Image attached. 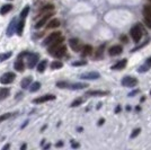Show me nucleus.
Wrapping results in <instances>:
<instances>
[{
    "mask_svg": "<svg viewBox=\"0 0 151 150\" xmlns=\"http://www.w3.org/2000/svg\"><path fill=\"white\" fill-rule=\"evenodd\" d=\"M65 52H67V48L61 44V45H58L55 48H52V49H49V53H50L52 56H54V58H57V59H60V58H62L64 54H65Z\"/></svg>",
    "mask_w": 151,
    "mask_h": 150,
    "instance_id": "1",
    "label": "nucleus"
},
{
    "mask_svg": "<svg viewBox=\"0 0 151 150\" xmlns=\"http://www.w3.org/2000/svg\"><path fill=\"white\" fill-rule=\"evenodd\" d=\"M130 33H131V36H132L133 41L135 43H139L141 38H142V30L140 28V26L139 25L133 26L132 28H131V31H130Z\"/></svg>",
    "mask_w": 151,
    "mask_h": 150,
    "instance_id": "2",
    "label": "nucleus"
},
{
    "mask_svg": "<svg viewBox=\"0 0 151 150\" xmlns=\"http://www.w3.org/2000/svg\"><path fill=\"white\" fill-rule=\"evenodd\" d=\"M15 78H16V75L14 72H6L0 77V82L2 85H8V84H12L15 80Z\"/></svg>",
    "mask_w": 151,
    "mask_h": 150,
    "instance_id": "3",
    "label": "nucleus"
},
{
    "mask_svg": "<svg viewBox=\"0 0 151 150\" xmlns=\"http://www.w3.org/2000/svg\"><path fill=\"white\" fill-rule=\"evenodd\" d=\"M122 85L124 86V87H135L137 85H138V80L134 78V77H131V76H126L123 78V80H122Z\"/></svg>",
    "mask_w": 151,
    "mask_h": 150,
    "instance_id": "4",
    "label": "nucleus"
},
{
    "mask_svg": "<svg viewBox=\"0 0 151 150\" xmlns=\"http://www.w3.org/2000/svg\"><path fill=\"white\" fill-rule=\"evenodd\" d=\"M61 38V32H53V33H51L50 35L47 36V38L44 40V45H50L52 44L54 41H57L58 38Z\"/></svg>",
    "mask_w": 151,
    "mask_h": 150,
    "instance_id": "5",
    "label": "nucleus"
},
{
    "mask_svg": "<svg viewBox=\"0 0 151 150\" xmlns=\"http://www.w3.org/2000/svg\"><path fill=\"white\" fill-rule=\"evenodd\" d=\"M52 16H53V12H50V13L45 14L44 16L35 24V28H41V27H43L45 24H47V23H49V19H50Z\"/></svg>",
    "mask_w": 151,
    "mask_h": 150,
    "instance_id": "6",
    "label": "nucleus"
},
{
    "mask_svg": "<svg viewBox=\"0 0 151 150\" xmlns=\"http://www.w3.org/2000/svg\"><path fill=\"white\" fill-rule=\"evenodd\" d=\"M101 77V75L97 72V71H90V72H86V74H82L80 76L81 79H86V80H93V79H98Z\"/></svg>",
    "mask_w": 151,
    "mask_h": 150,
    "instance_id": "7",
    "label": "nucleus"
},
{
    "mask_svg": "<svg viewBox=\"0 0 151 150\" xmlns=\"http://www.w3.org/2000/svg\"><path fill=\"white\" fill-rule=\"evenodd\" d=\"M55 100V96L54 95H44V96H41L38 98H35L33 100L35 104H41V103H45V102H49V100Z\"/></svg>",
    "mask_w": 151,
    "mask_h": 150,
    "instance_id": "8",
    "label": "nucleus"
},
{
    "mask_svg": "<svg viewBox=\"0 0 151 150\" xmlns=\"http://www.w3.org/2000/svg\"><path fill=\"white\" fill-rule=\"evenodd\" d=\"M38 54L36 53H31V54H28V67L29 68H34L35 67V64L37 63L38 61Z\"/></svg>",
    "mask_w": 151,
    "mask_h": 150,
    "instance_id": "9",
    "label": "nucleus"
},
{
    "mask_svg": "<svg viewBox=\"0 0 151 150\" xmlns=\"http://www.w3.org/2000/svg\"><path fill=\"white\" fill-rule=\"evenodd\" d=\"M123 52V49H122V46L121 45H114L112 48H109V50H108V53H109V56H119Z\"/></svg>",
    "mask_w": 151,
    "mask_h": 150,
    "instance_id": "10",
    "label": "nucleus"
},
{
    "mask_svg": "<svg viewBox=\"0 0 151 150\" xmlns=\"http://www.w3.org/2000/svg\"><path fill=\"white\" fill-rule=\"evenodd\" d=\"M69 44H70V46H71V49L73 51H80L82 48L80 41H79V40H76V38H71L69 41Z\"/></svg>",
    "mask_w": 151,
    "mask_h": 150,
    "instance_id": "11",
    "label": "nucleus"
},
{
    "mask_svg": "<svg viewBox=\"0 0 151 150\" xmlns=\"http://www.w3.org/2000/svg\"><path fill=\"white\" fill-rule=\"evenodd\" d=\"M126 63H127V61H126V59H123V60H121V61H119L117 63H115L113 67L111 69H113V70H122V69L125 68Z\"/></svg>",
    "mask_w": 151,
    "mask_h": 150,
    "instance_id": "12",
    "label": "nucleus"
},
{
    "mask_svg": "<svg viewBox=\"0 0 151 150\" xmlns=\"http://www.w3.org/2000/svg\"><path fill=\"white\" fill-rule=\"evenodd\" d=\"M86 95L88 96H105L108 95V92H103V90H88Z\"/></svg>",
    "mask_w": 151,
    "mask_h": 150,
    "instance_id": "13",
    "label": "nucleus"
},
{
    "mask_svg": "<svg viewBox=\"0 0 151 150\" xmlns=\"http://www.w3.org/2000/svg\"><path fill=\"white\" fill-rule=\"evenodd\" d=\"M93 48L90 46V45H82V48H81V54L83 56H90L91 53H93Z\"/></svg>",
    "mask_w": 151,
    "mask_h": 150,
    "instance_id": "14",
    "label": "nucleus"
},
{
    "mask_svg": "<svg viewBox=\"0 0 151 150\" xmlns=\"http://www.w3.org/2000/svg\"><path fill=\"white\" fill-rule=\"evenodd\" d=\"M16 25H17V24H16V19H13L12 23H10V25H9V27H8V30H7V35H8V36H12L14 34V31L17 30Z\"/></svg>",
    "mask_w": 151,
    "mask_h": 150,
    "instance_id": "15",
    "label": "nucleus"
},
{
    "mask_svg": "<svg viewBox=\"0 0 151 150\" xmlns=\"http://www.w3.org/2000/svg\"><path fill=\"white\" fill-rule=\"evenodd\" d=\"M59 26H60V20H59V19H52V20H50V22L47 23L46 28H47V30H51V28H57Z\"/></svg>",
    "mask_w": 151,
    "mask_h": 150,
    "instance_id": "16",
    "label": "nucleus"
},
{
    "mask_svg": "<svg viewBox=\"0 0 151 150\" xmlns=\"http://www.w3.org/2000/svg\"><path fill=\"white\" fill-rule=\"evenodd\" d=\"M32 80H33L32 77H25V78L22 80V82H20V86H22L23 88H28L29 86H31Z\"/></svg>",
    "mask_w": 151,
    "mask_h": 150,
    "instance_id": "17",
    "label": "nucleus"
},
{
    "mask_svg": "<svg viewBox=\"0 0 151 150\" xmlns=\"http://www.w3.org/2000/svg\"><path fill=\"white\" fill-rule=\"evenodd\" d=\"M12 9H13V5H10V4L4 5V6L0 8V14H1V15H6V14L9 13Z\"/></svg>",
    "mask_w": 151,
    "mask_h": 150,
    "instance_id": "18",
    "label": "nucleus"
},
{
    "mask_svg": "<svg viewBox=\"0 0 151 150\" xmlns=\"http://www.w3.org/2000/svg\"><path fill=\"white\" fill-rule=\"evenodd\" d=\"M53 9H54V6L53 5H45L41 10H40V13H38V15H41V14H47L50 13V12H53Z\"/></svg>",
    "mask_w": 151,
    "mask_h": 150,
    "instance_id": "19",
    "label": "nucleus"
},
{
    "mask_svg": "<svg viewBox=\"0 0 151 150\" xmlns=\"http://www.w3.org/2000/svg\"><path fill=\"white\" fill-rule=\"evenodd\" d=\"M10 94V92H9V89L8 88H0V100H5L7 98L8 96Z\"/></svg>",
    "mask_w": 151,
    "mask_h": 150,
    "instance_id": "20",
    "label": "nucleus"
},
{
    "mask_svg": "<svg viewBox=\"0 0 151 150\" xmlns=\"http://www.w3.org/2000/svg\"><path fill=\"white\" fill-rule=\"evenodd\" d=\"M15 69H16L17 71H19V72L24 71V62H23V60L18 59V60L15 62Z\"/></svg>",
    "mask_w": 151,
    "mask_h": 150,
    "instance_id": "21",
    "label": "nucleus"
},
{
    "mask_svg": "<svg viewBox=\"0 0 151 150\" xmlns=\"http://www.w3.org/2000/svg\"><path fill=\"white\" fill-rule=\"evenodd\" d=\"M24 26H25V22H24V19H22L18 24H17V30H16V32H17V34H18V35H22V34H23Z\"/></svg>",
    "mask_w": 151,
    "mask_h": 150,
    "instance_id": "22",
    "label": "nucleus"
},
{
    "mask_svg": "<svg viewBox=\"0 0 151 150\" xmlns=\"http://www.w3.org/2000/svg\"><path fill=\"white\" fill-rule=\"evenodd\" d=\"M46 64H47V61H46V60H43V61H41V62L38 63V66H37L38 72H44L45 68H46Z\"/></svg>",
    "mask_w": 151,
    "mask_h": 150,
    "instance_id": "23",
    "label": "nucleus"
},
{
    "mask_svg": "<svg viewBox=\"0 0 151 150\" xmlns=\"http://www.w3.org/2000/svg\"><path fill=\"white\" fill-rule=\"evenodd\" d=\"M41 87V84L40 82H33L31 84V86H29V90H31V93H35V92H37L38 89Z\"/></svg>",
    "mask_w": 151,
    "mask_h": 150,
    "instance_id": "24",
    "label": "nucleus"
},
{
    "mask_svg": "<svg viewBox=\"0 0 151 150\" xmlns=\"http://www.w3.org/2000/svg\"><path fill=\"white\" fill-rule=\"evenodd\" d=\"M13 56V53L12 52H5V53H0V62H2V61H6L8 60L10 56Z\"/></svg>",
    "mask_w": 151,
    "mask_h": 150,
    "instance_id": "25",
    "label": "nucleus"
},
{
    "mask_svg": "<svg viewBox=\"0 0 151 150\" xmlns=\"http://www.w3.org/2000/svg\"><path fill=\"white\" fill-rule=\"evenodd\" d=\"M87 87L86 84H73V85H70L68 86V88H71V89H82V88Z\"/></svg>",
    "mask_w": 151,
    "mask_h": 150,
    "instance_id": "26",
    "label": "nucleus"
},
{
    "mask_svg": "<svg viewBox=\"0 0 151 150\" xmlns=\"http://www.w3.org/2000/svg\"><path fill=\"white\" fill-rule=\"evenodd\" d=\"M145 14V25L148 26L149 28H151V14L148 13H143Z\"/></svg>",
    "mask_w": 151,
    "mask_h": 150,
    "instance_id": "27",
    "label": "nucleus"
},
{
    "mask_svg": "<svg viewBox=\"0 0 151 150\" xmlns=\"http://www.w3.org/2000/svg\"><path fill=\"white\" fill-rule=\"evenodd\" d=\"M63 67V63L61 62V61H53V62L51 63V68L52 69H54V70H55V69H60V68H62Z\"/></svg>",
    "mask_w": 151,
    "mask_h": 150,
    "instance_id": "28",
    "label": "nucleus"
},
{
    "mask_svg": "<svg viewBox=\"0 0 151 150\" xmlns=\"http://www.w3.org/2000/svg\"><path fill=\"white\" fill-rule=\"evenodd\" d=\"M28 12H29V7L28 6H26L22 12H20V18L22 19H25L26 18V16L28 15Z\"/></svg>",
    "mask_w": 151,
    "mask_h": 150,
    "instance_id": "29",
    "label": "nucleus"
},
{
    "mask_svg": "<svg viewBox=\"0 0 151 150\" xmlns=\"http://www.w3.org/2000/svg\"><path fill=\"white\" fill-rule=\"evenodd\" d=\"M150 67H151L150 64H148V63L145 62L143 66H141V67L138 69V71H139V72H145V71H148V70L150 69Z\"/></svg>",
    "mask_w": 151,
    "mask_h": 150,
    "instance_id": "30",
    "label": "nucleus"
},
{
    "mask_svg": "<svg viewBox=\"0 0 151 150\" xmlns=\"http://www.w3.org/2000/svg\"><path fill=\"white\" fill-rule=\"evenodd\" d=\"M13 114L12 113H7V114H4V115H1L0 116V122H2V121H6V120H8L10 116H12Z\"/></svg>",
    "mask_w": 151,
    "mask_h": 150,
    "instance_id": "31",
    "label": "nucleus"
},
{
    "mask_svg": "<svg viewBox=\"0 0 151 150\" xmlns=\"http://www.w3.org/2000/svg\"><path fill=\"white\" fill-rule=\"evenodd\" d=\"M57 86L60 88H68V86H69V84L65 81H60V82H57Z\"/></svg>",
    "mask_w": 151,
    "mask_h": 150,
    "instance_id": "32",
    "label": "nucleus"
},
{
    "mask_svg": "<svg viewBox=\"0 0 151 150\" xmlns=\"http://www.w3.org/2000/svg\"><path fill=\"white\" fill-rule=\"evenodd\" d=\"M81 103H82V100H81V98H79V100H76L75 102H72V104H71V106H72V107L79 106V105H80Z\"/></svg>",
    "mask_w": 151,
    "mask_h": 150,
    "instance_id": "33",
    "label": "nucleus"
},
{
    "mask_svg": "<svg viewBox=\"0 0 151 150\" xmlns=\"http://www.w3.org/2000/svg\"><path fill=\"white\" fill-rule=\"evenodd\" d=\"M143 13L151 14V5H148V6H145V8H143Z\"/></svg>",
    "mask_w": 151,
    "mask_h": 150,
    "instance_id": "34",
    "label": "nucleus"
},
{
    "mask_svg": "<svg viewBox=\"0 0 151 150\" xmlns=\"http://www.w3.org/2000/svg\"><path fill=\"white\" fill-rule=\"evenodd\" d=\"M140 131H141L140 129H135V130L133 131L132 134H131V138H135V137H137V136L139 134V133H140Z\"/></svg>",
    "mask_w": 151,
    "mask_h": 150,
    "instance_id": "35",
    "label": "nucleus"
},
{
    "mask_svg": "<svg viewBox=\"0 0 151 150\" xmlns=\"http://www.w3.org/2000/svg\"><path fill=\"white\" fill-rule=\"evenodd\" d=\"M86 63H87V62L83 60V61H80V62H73V63H72V66H73V67H76V66H85Z\"/></svg>",
    "mask_w": 151,
    "mask_h": 150,
    "instance_id": "36",
    "label": "nucleus"
},
{
    "mask_svg": "<svg viewBox=\"0 0 151 150\" xmlns=\"http://www.w3.org/2000/svg\"><path fill=\"white\" fill-rule=\"evenodd\" d=\"M121 111V106H117L116 108H115V113H119Z\"/></svg>",
    "mask_w": 151,
    "mask_h": 150,
    "instance_id": "37",
    "label": "nucleus"
},
{
    "mask_svg": "<svg viewBox=\"0 0 151 150\" xmlns=\"http://www.w3.org/2000/svg\"><path fill=\"white\" fill-rule=\"evenodd\" d=\"M104 122H105V121H104V119H103V120H99V122H98V125H101L103 123H104Z\"/></svg>",
    "mask_w": 151,
    "mask_h": 150,
    "instance_id": "38",
    "label": "nucleus"
},
{
    "mask_svg": "<svg viewBox=\"0 0 151 150\" xmlns=\"http://www.w3.org/2000/svg\"><path fill=\"white\" fill-rule=\"evenodd\" d=\"M147 63H148V64H150V66H151V58H149V59L147 60Z\"/></svg>",
    "mask_w": 151,
    "mask_h": 150,
    "instance_id": "39",
    "label": "nucleus"
},
{
    "mask_svg": "<svg viewBox=\"0 0 151 150\" xmlns=\"http://www.w3.org/2000/svg\"><path fill=\"white\" fill-rule=\"evenodd\" d=\"M122 38V40H123V41H124V42H125V43H126V41H127V40H126L125 36H122V38Z\"/></svg>",
    "mask_w": 151,
    "mask_h": 150,
    "instance_id": "40",
    "label": "nucleus"
},
{
    "mask_svg": "<svg viewBox=\"0 0 151 150\" xmlns=\"http://www.w3.org/2000/svg\"><path fill=\"white\" fill-rule=\"evenodd\" d=\"M8 148H9V144H6V146L4 147V149H8Z\"/></svg>",
    "mask_w": 151,
    "mask_h": 150,
    "instance_id": "41",
    "label": "nucleus"
},
{
    "mask_svg": "<svg viewBox=\"0 0 151 150\" xmlns=\"http://www.w3.org/2000/svg\"><path fill=\"white\" fill-rule=\"evenodd\" d=\"M78 146H79L78 144H72V147H78Z\"/></svg>",
    "mask_w": 151,
    "mask_h": 150,
    "instance_id": "42",
    "label": "nucleus"
},
{
    "mask_svg": "<svg viewBox=\"0 0 151 150\" xmlns=\"http://www.w3.org/2000/svg\"><path fill=\"white\" fill-rule=\"evenodd\" d=\"M150 94H151V92H150Z\"/></svg>",
    "mask_w": 151,
    "mask_h": 150,
    "instance_id": "43",
    "label": "nucleus"
},
{
    "mask_svg": "<svg viewBox=\"0 0 151 150\" xmlns=\"http://www.w3.org/2000/svg\"><path fill=\"white\" fill-rule=\"evenodd\" d=\"M150 1H151V0H150Z\"/></svg>",
    "mask_w": 151,
    "mask_h": 150,
    "instance_id": "44",
    "label": "nucleus"
}]
</instances>
